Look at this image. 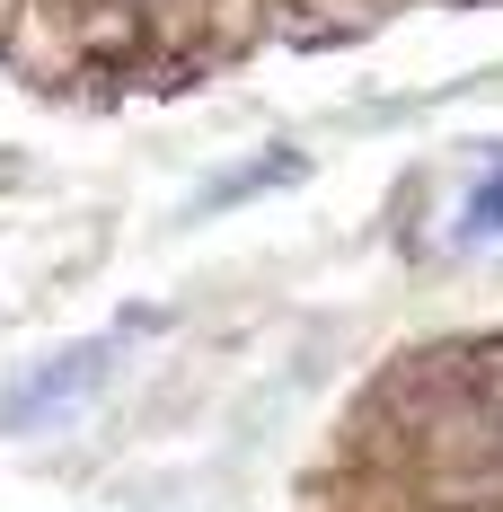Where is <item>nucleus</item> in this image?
Wrapping results in <instances>:
<instances>
[{
  "label": "nucleus",
  "instance_id": "nucleus-3",
  "mask_svg": "<svg viewBox=\"0 0 503 512\" xmlns=\"http://www.w3.org/2000/svg\"><path fill=\"white\" fill-rule=\"evenodd\" d=\"M106 362H115V345H80V354H62V362H45L27 389H18V407H9V424H45V415H62L89 380H106Z\"/></svg>",
  "mask_w": 503,
  "mask_h": 512
},
{
  "label": "nucleus",
  "instance_id": "nucleus-1",
  "mask_svg": "<svg viewBox=\"0 0 503 512\" xmlns=\"http://www.w3.org/2000/svg\"><path fill=\"white\" fill-rule=\"evenodd\" d=\"M362 424L415 512H503V336L398 362Z\"/></svg>",
  "mask_w": 503,
  "mask_h": 512
},
{
  "label": "nucleus",
  "instance_id": "nucleus-2",
  "mask_svg": "<svg viewBox=\"0 0 503 512\" xmlns=\"http://www.w3.org/2000/svg\"><path fill=\"white\" fill-rule=\"evenodd\" d=\"M106 18V53H168L212 27V0H98L89 27Z\"/></svg>",
  "mask_w": 503,
  "mask_h": 512
}]
</instances>
